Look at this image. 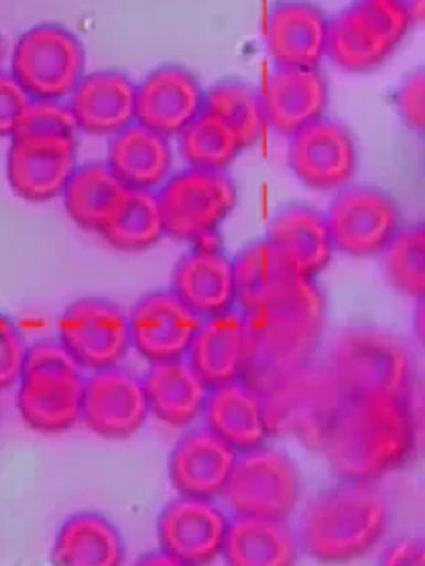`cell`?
I'll list each match as a JSON object with an SVG mask.
<instances>
[{
    "label": "cell",
    "instance_id": "cell-1",
    "mask_svg": "<svg viewBox=\"0 0 425 566\" xmlns=\"http://www.w3.org/2000/svg\"><path fill=\"white\" fill-rule=\"evenodd\" d=\"M415 421L408 400L363 396L342 400L332 418L322 451L342 481L373 483L411 459Z\"/></svg>",
    "mask_w": 425,
    "mask_h": 566
},
{
    "label": "cell",
    "instance_id": "cell-2",
    "mask_svg": "<svg viewBox=\"0 0 425 566\" xmlns=\"http://www.w3.org/2000/svg\"><path fill=\"white\" fill-rule=\"evenodd\" d=\"M240 313L249 337L247 376H255L312 363L325 333L328 305L318 282L289 272Z\"/></svg>",
    "mask_w": 425,
    "mask_h": 566
},
{
    "label": "cell",
    "instance_id": "cell-3",
    "mask_svg": "<svg viewBox=\"0 0 425 566\" xmlns=\"http://www.w3.org/2000/svg\"><path fill=\"white\" fill-rule=\"evenodd\" d=\"M391 524V506L373 483H338L307 504L297 542L320 564L363 559L383 542Z\"/></svg>",
    "mask_w": 425,
    "mask_h": 566
},
{
    "label": "cell",
    "instance_id": "cell-4",
    "mask_svg": "<svg viewBox=\"0 0 425 566\" xmlns=\"http://www.w3.org/2000/svg\"><path fill=\"white\" fill-rule=\"evenodd\" d=\"M244 380L259 392L269 436H297L307 446L322 449L332 418L342 406V396L325 368L307 363L287 370L255 373Z\"/></svg>",
    "mask_w": 425,
    "mask_h": 566
},
{
    "label": "cell",
    "instance_id": "cell-5",
    "mask_svg": "<svg viewBox=\"0 0 425 566\" xmlns=\"http://www.w3.org/2000/svg\"><path fill=\"white\" fill-rule=\"evenodd\" d=\"M84 380V368L61 340L43 337L31 343L15 396L23 423L46 436L71 431L81 421Z\"/></svg>",
    "mask_w": 425,
    "mask_h": 566
},
{
    "label": "cell",
    "instance_id": "cell-6",
    "mask_svg": "<svg viewBox=\"0 0 425 566\" xmlns=\"http://www.w3.org/2000/svg\"><path fill=\"white\" fill-rule=\"evenodd\" d=\"M342 400L363 396L405 398L413 378L408 348L373 327H348L334 337L325 363Z\"/></svg>",
    "mask_w": 425,
    "mask_h": 566
},
{
    "label": "cell",
    "instance_id": "cell-7",
    "mask_svg": "<svg viewBox=\"0 0 425 566\" xmlns=\"http://www.w3.org/2000/svg\"><path fill=\"white\" fill-rule=\"evenodd\" d=\"M11 73L31 98L66 102L86 76V49L66 25L39 23L15 41Z\"/></svg>",
    "mask_w": 425,
    "mask_h": 566
},
{
    "label": "cell",
    "instance_id": "cell-8",
    "mask_svg": "<svg viewBox=\"0 0 425 566\" xmlns=\"http://www.w3.org/2000/svg\"><path fill=\"white\" fill-rule=\"evenodd\" d=\"M164 234L177 242L210 240L237 207V185L220 169L189 167L169 177L157 191Z\"/></svg>",
    "mask_w": 425,
    "mask_h": 566
},
{
    "label": "cell",
    "instance_id": "cell-9",
    "mask_svg": "<svg viewBox=\"0 0 425 566\" xmlns=\"http://www.w3.org/2000/svg\"><path fill=\"white\" fill-rule=\"evenodd\" d=\"M413 23L391 0H355L330 21L328 56L348 73H370L393 56Z\"/></svg>",
    "mask_w": 425,
    "mask_h": 566
},
{
    "label": "cell",
    "instance_id": "cell-10",
    "mask_svg": "<svg viewBox=\"0 0 425 566\" xmlns=\"http://www.w3.org/2000/svg\"><path fill=\"white\" fill-rule=\"evenodd\" d=\"M302 494V476L285 451L262 443L237 453L232 476L224 489L234 516L279 518L287 522Z\"/></svg>",
    "mask_w": 425,
    "mask_h": 566
},
{
    "label": "cell",
    "instance_id": "cell-11",
    "mask_svg": "<svg viewBox=\"0 0 425 566\" xmlns=\"http://www.w3.org/2000/svg\"><path fill=\"white\" fill-rule=\"evenodd\" d=\"M78 142L71 134H15L6 154V179L15 197L31 205L59 199L78 167Z\"/></svg>",
    "mask_w": 425,
    "mask_h": 566
},
{
    "label": "cell",
    "instance_id": "cell-12",
    "mask_svg": "<svg viewBox=\"0 0 425 566\" xmlns=\"http://www.w3.org/2000/svg\"><path fill=\"white\" fill-rule=\"evenodd\" d=\"M332 248L355 260L378 258L401 230V209L387 191L365 185L342 187L328 209Z\"/></svg>",
    "mask_w": 425,
    "mask_h": 566
},
{
    "label": "cell",
    "instance_id": "cell-13",
    "mask_svg": "<svg viewBox=\"0 0 425 566\" xmlns=\"http://www.w3.org/2000/svg\"><path fill=\"white\" fill-rule=\"evenodd\" d=\"M59 340L84 370L116 368L131 348L129 315L106 297H81L59 317Z\"/></svg>",
    "mask_w": 425,
    "mask_h": 566
},
{
    "label": "cell",
    "instance_id": "cell-14",
    "mask_svg": "<svg viewBox=\"0 0 425 566\" xmlns=\"http://www.w3.org/2000/svg\"><path fill=\"white\" fill-rule=\"evenodd\" d=\"M287 157L295 177L318 191L348 187L358 171L355 136L346 124L328 116L289 136Z\"/></svg>",
    "mask_w": 425,
    "mask_h": 566
},
{
    "label": "cell",
    "instance_id": "cell-15",
    "mask_svg": "<svg viewBox=\"0 0 425 566\" xmlns=\"http://www.w3.org/2000/svg\"><path fill=\"white\" fill-rule=\"evenodd\" d=\"M149 418L147 392L137 373L121 368L96 370L84 380L81 421L96 436L124 441L137 436Z\"/></svg>",
    "mask_w": 425,
    "mask_h": 566
},
{
    "label": "cell",
    "instance_id": "cell-16",
    "mask_svg": "<svg viewBox=\"0 0 425 566\" xmlns=\"http://www.w3.org/2000/svg\"><path fill=\"white\" fill-rule=\"evenodd\" d=\"M202 317L171 290H151L129 313L131 348L147 363L184 360Z\"/></svg>",
    "mask_w": 425,
    "mask_h": 566
},
{
    "label": "cell",
    "instance_id": "cell-17",
    "mask_svg": "<svg viewBox=\"0 0 425 566\" xmlns=\"http://www.w3.org/2000/svg\"><path fill=\"white\" fill-rule=\"evenodd\" d=\"M230 518L212 499L179 496L157 518L159 549L189 566H206L222 556Z\"/></svg>",
    "mask_w": 425,
    "mask_h": 566
},
{
    "label": "cell",
    "instance_id": "cell-18",
    "mask_svg": "<svg viewBox=\"0 0 425 566\" xmlns=\"http://www.w3.org/2000/svg\"><path fill=\"white\" fill-rule=\"evenodd\" d=\"M257 91L265 124L285 136L318 122L330 106V84L320 66H273Z\"/></svg>",
    "mask_w": 425,
    "mask_h": 566
},
{
    "label": "cell",
    "instance_id": "cell-19",
    "mask_svg": "<svg viewBox=\"0 0 425 566\" xmlns=\"http://www.w3.org/2000/svg\"><path fill=\"white\" fill-rule=\"evenodd\" d=\"M204 88L196 73L179 63H164L137 84V124L161 136H179L202 114Z\"/></svg>",
    "mask_w": 425,
    "mask_h": 566
},
{
    "label": "cell",
    "instance_id": "cell-20",
    "mask_svg": "<svg viewBox=\"0 0 425 566\" xmlns=\"http://www.w3.org/2000/svg\"><path fill=\"white\" fill-rule=\"evenodd\" d=\"M330 15L310 0H277L267 11L265 43L275 66L310 69L328 56Z\"/></svg>",
    "mask_w": 425,
    "mask_h": 566
},
{
    "label": "cell",
    "instance_id": "cell-21",
    "mask_svg": "<svg viewBox=\"0 0 425 566\" xmlns=\"http://www.w3.org/2000/svg\"><path fill=\"white\" fill-rule=\"evenodd\" d=\"M237 451L210 428L187 431L169 453V481L179 496L220 499L227 489Z\"/></svg>",
    "mask_w": 425,
    "mask_h": 566
},
{
    "label": "cell",
    "instance_id": "cell-22",
    "mask_svg": "<svg viewBox=\"0 0 425 566\" xmlns=\"http://www.w3.org/2000/svg\"><path fill=\"white\" fill-rule=\"evenodd\" d=\"M68 98L78 132L114 136L137 122V84L124 71L86 73Z\"/></svg>",
    "mask_w": 425,
    "mask_h": 566
},
{
    "label": "cell",
    "instance_id": "cell-23",
    "mask_svg": "<svg viewBox=\"0 0 425 566\" xmlns=\"http://www.w3.org/2000/svg\"><path fill=\"white\" fill-rule=\"evenodd\" d=\"M267 240L295 275L315 280L332 262L328 219L310 205H285L269 219Z\"/></svg>",
    "mask_w": 425,
    "mask_h": 566
},
{
    "label": "cell",
    "instance_id": "cell-24",
    "mask_svg": "<svg viewBox=\"0 0 425 566\" xmlns=\"http://www.w3.org/2000/svg\"><path fill=\"white\" fill-rule=\"evenodd\" d=\"M169 290L202 319L230 313L237 305L232 258L196 242L194 250L177 262Z\"/></svg>",
    "mask_w": 425,
    "mask_h": 566
},
{
    "label": "cell",
    "instance_id": "cell-25",
    "mask_svg": "<svg viewBox=\"0 0 425 566\" xmlns=\"http://www.w3.org/2000/svg\"><path fill=\"white\" fill-rule=\"evenodd\" d=\"M187 358L206 388L247 376L249 337L240 310L204 317L199 323L192 345H189Z\"/></svg>",
    "mask_w": 425,
    "mask_h": 566
},
{
    "label": "cell",
    "instance_id": "cell-26",
    "mask_svg": "<svg viewBox=\"0 0 425 566\" xmlns=\"http://www.w3.org/2000/svg\"><path fill=\"white\" fill-rule=\"evenodd\" d=\"M204 428L230 443L234 451H249L267 443L269 428L259 392L247 380H232L214 386L204 400Z\"/></svg>",
    "mask_w": 425,
    "mask_h": 566
},
{
    "label": "cell",
    "instance_id": "cell-27",
    "mask_svg": "<svg viewBox=\"0 0 425 566\" xmlns=\"http://www.w3.org/2000/svg\"><path fill=\"white\" fill-rule=\"evenodd\" d=\"M106 164L124 187L157 191L171 177L174 151L167 136L134 122L111 136Z\"/></svg>",
    "mask_w": 425,
    "mask_h": 566
},
{
    "label": "cell",
    "instance_id": "cell-28",
    "mask_svg": "<svg viewBox=\"0 0 425 566\" xmlns=\"http://www.w3.org/2000/svg\"><path fill=\"white\" fill-rule=\"evenodd\" d=\"M222 556L227 566H297L300 542L293 526L279 518L234 516Z\"/></svg>",
    "mask_w": 425,
    "mask_h": 566
},
{
    "label": "cell",
    "instance_id": "cell-29",
    "mask_svg": "<svg viewBox=\"0 0 425 566\" xmlns=\"http://www.w3.org/2000/svg\"><path fill=\"white\" fill-rule=\"evenodd\" d=\"M149 413L171 428H189L202 416L210 388L187 360L151 363L141 378Z\"/></svg>",
    "mask_w": 425,
    "mask_h": 566
},
{
    "label": "cell",
    "instance_id": "cell-30",
    "mask_svg": "<svg viewBox=\"0 0 425 566\" xmlns=\"http://www.w3.org/2000/svg\"><path fill=\"white\" fill-rule=\"evenodd\" d=\"M124 536L111 518L78 511L59 526L53 566H124Z\"/></svg>",
    "mask_w": 425,
    "mask_h": 566
},
{
    "label": "cell",
    "instance_id": "cell-31",
    "mask_svg": "<svg viewBox=\"0 0 425 566\" xmlns=\"http://www.w3.org/2000/svg\"><path fill=\"white\" fill-rule=\"evenodd\" d=\"M126 189L129 187L121 185V179L108 169L106 161H88L76 167L61 197L71 222L84 230L102 232L124 199Z\"/></svg>",
    "mask_w": 425,
    "mask_h": 566
},
{
    "label": "cell",
    "instance_id": "cell-32",
    "mask_svg": "<svg viewBox=\"0 0 425 566\" xmlns=\"http://www.w3.org/2000/svg\"><path fill=\"white\" fill-rule=\"evenodd\" d=\"M98 234L121 252H144L159 244L164 237V219L157 191L126 189L116 212Z\"/></svg>",
    "mask_w": 425,
    "mask_h": 566
},
{
    "label": "cell",
    "instance_id": "cell-33",
    "mask_svg": "<svg viewBox=\"0 0 425 566\" xmlns=\"http://www.w3.org/2000/svg\"><path fill=\"white\" fill-rule=\"evenodd\" d=\"M202 112L220 118L237 134L244 149L255 146L265 132V112H262L259 91L242 78H222L204 91Z\"/></svg>",
    "mask_w": 425,
    "mask_h": 566
},
{
    "label": "cell",
    "instance_id": "cell-34",
    "mask_svg": "<svg viewBox=\"0 0 425 566\" xmlns=\"http://www.w3.org/2000/svg\"><path fill=\"white\" fill-rule=\"evenodd\" d=\"M179 154L196 169H220L224 171L244 151L237 134L220 118L202 112L194 122H189L177 136Z\"/></svg>",
    "mask_w": 425,
    "mask_h": 566
},
{
    "label": "cell",
    "instance_id": "cell-35",
    "mask_svg": "<svg viewBox=\"0 0 425 566\" xmlns=\"http://www.w3.org/2000/svg\"><path fill=\"white\" fill-rule=\"evenodd\" d=\"M380 268L391 287L421 303L425 295V227L397 230L380 252Z\"/></svg>",
    "mask_w": 425,
    "mask_h": 566
},
{
    "label": "cell",
    "instance_id": "cell-36",
    "mask_svg": "<svg viewBox=\"0 0 425 566\" xmlns=\"http://www.w3.org/2000/svg\"><path fill=\"white\" fill-rule=\"evenodd\" d=\"M232 272H234V290H237V305L240 310L249 307L252 303L265 295V292L277 285L279 280L289 275L285 260L273 248V242L255 240L234 254L232 258Z\"/></svg>",
    "mask_w": 425,
    "mask_h": 566
},
{
    "label": "cell",
    "instance_id": "cell-37",
    "mask_svg": "<svg viewBox=\"0 0 425 566\" xmlns=\"http://www.w3.org/2000/svg\"><path fill=\"white\" fill-rule=\"evenodd\" d=\"M35 132L76 136L78 126L74 122V114H71L68 104L39 102V98H31V102L25 104L21 118H18L15 134H35Z\"/></svg>",
    "mask_w": 425,
    "mask_h": 566
},
{
    "label": "cell",
    "instance_id": "cell-38",
    "mask_svg": "<svg viewBox=\"0 0 425 566\" xmlns=\"http://www.w3.org/2000/svg\"><path fill=\"white\" fill-rule=\"evenodd\" d=\"M25 345L23 335L11 319L0 317V390L18 386L25 363Z\"/></svg>",
    "mask_w": 425,
    "mask_h": 566
},
{
    "label": "cell",
    "instance_id": "cell-39",
    "mask_svg": "<svg viewBox=\"0 0 425 566\" xmlns=\"http://www.w3.org/2000/svg\"><path fill=\"white\" fill-rule=\"evenodd\" d=\"M395 108L405 126L413 132L425 129V73L423 69L408 73L395 91Z\"/></svg>",
    "mask_w": 425,
    "mask_h": 566
},
{
    "label": "cell",
    "instance_id": "cell-40",
    "mask_svg": "<svg viewBox=\"0 0 425 566\" xmlns=\"http://www.w3.org/2000/svg\"><path fill=\"white\" fill-rule=\"evenodd\" d=\"M29 102L31 96L13 78V73L0 71V139H13L18 118H21Z\"/></svg>",
    "mask_w": 425,
    "mask_h": 566
},
{
    "label": "cell",
    "instance_id": "cell-41",
    "mask_svg": "<svg viewBox=\"0 0 425 566\" xmlns=\"http://www.w3.org/2000/svg\"><path fill=\"white\" fill-rule=\"evenodd\" d=\"M378 566H425V549L421 538L403 536L387 544L380 554Z\"/></svg>",
    "mask_w": 425,
    "mask_h": 566
},
{
    "label": "cell",
    "instance_id": "cell-42",
    "mask_svg": "<svg viewBox=\"0 0 425 566\" xmlns=\"http://www.w3.org/2000/svg\"><path fill=\"white\" fill-rule=\"evenodd\" d=\"M134 566H189V564H184V562H179V559H174V556H169L167 552H149V554H144V556H139L137 562H134Z\"/></svg>",
    "mask_w": 425,
    "mask_h": 566
},
{
    "label": "cell",
    "instance_id": "cell-43",
    "mask_svg": "<svg viewBox=\"0 0 425 566\" xmlns=\"http://www.w3.org/2000/svg\"><path fill=\"white\" fill-rule=\"evenodd\" d=\"M391 3L401 8V11L408 15V21L413 25L423 23V18H425V0H391Z\"/></svg>",
    "mask_w": 425,
    "mask_h": 566
},
{
    "label": "cell",
    "instance_id": "cell-44",
    "mask_svg": "<svg viewBox=\"0 0 425 566\" xmlns=\"http://www.w3.org/2000/svg\"><path fill=\"white\" fill-rule=\"evenodd\" d=\"M6 41H3V35H0V66H3V61H6Z\"/></svg>",
    "mask_w": 425,
    "mask_h": 566
}]
</instances>
